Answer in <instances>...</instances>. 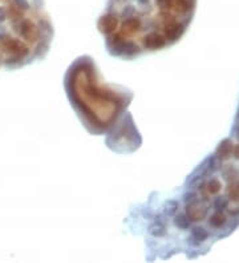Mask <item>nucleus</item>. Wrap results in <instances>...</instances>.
I'll use <instances>...</instances> for the list:
<instances>
[{"label":"nucleus","instance_id":"21","mask_svg":"<svg viewBox=\"0 0 239 263\" xmlns=\"http://www.w3.org/2000/svg\"><path fill=\"white\" fill-rule=\"evenodd\" d=\"M157 3L162 10H170L173 6V0H157Z\"/></svg>","mask_w":239,"mask_h":263},{"label":"nucleus","instance_id":"15","mask_svg":"<svg viewBox=\"0 0 239 263\" xmlns=\"http://www.w3.org/2000/svg\"><path fill=\"white\" fill-rule=\"evenodd\" d=\"M222 189V183L218 178H210L207 182H206V190L209 191V194H218Z\"/></svg>","mask_w":239,"mask_h":263},{"label":"nucleus","instance_id":"24","mask_svg":"<svg viewBox=\"0 0 239 263\" xmlns=\"http://www.w3.org/2000/svg\"><path fill=\"white\" fill-rule=\"evenodd\" d=\"M230 215H231V217H236V215H239V207L230 209Z\"/></svg>","mask_w":239,"mask_h":263},{"label":"nucleus","instance_id":"11","mask_svg":"<svg viewBox=\"0 0 239 263\" xmlns=\"http://www.w3.org/2000/svg\"><path fill=\"white\" fill-rule=\"evenodd\" d=\"M175 8L181 14H189L195 8V0H175Z\"/></svg>","mask_w":239,"mask_h":263},{"label":"nucleus","instance_id":"13","mask_svg":"<svg viewBox=\"0 0 239 263\" xmlns=\"http://www.w3.org/2000/svg\"><path fill=\"white\" fill-rule=\"evenodd\" d=\"M174 225L178 227L179 230H189L191 227V221L186 214H178L174 217Z\"/></svg>","mask_w":239,"mask_h":263},{"label":"nucleus","instance_id":"5","mask_svg":"<svg viewBox=\"0 0 239 263\" xmlns=\"http://www.w3.org/2000/svg\"><path fill=\"white\" fill-rule=\"evenodd\" d=\"M183 31H185V26L181 23H177V22H169L166 24V28H165V35H166V38L171 42H174L177 39H179L182 36Z\"/></svg>","mask_w":239,"mask_h":263},{"label":"nucleus","instance_id":"23","mask_svg":"<svg viewBox=\"0 0 239 263\" xmlns=\"http://www.w3.org/2000/svg\"><path fill=\"white\" fill-rule=\"evenodd\" d=\"M232 154H234V157H235L236 160H239V144L232 148Z\"/></svg>","mask_w":239,"mask_h":263},{"label":"nucleus","instance_id":"4","mask_svg":"<svg viewBox=\"0 0 239 263\" xmlns=\"http://www.w3.org/2000/svg\"><path fill=\"white\" fill-rule=\"evenodd\" d=\"M117 18L114 15H112V14H108V15H104L100 18L97 26H99V30L101 31V32H104V34H112V32L116 30V27H117Z\"/></svg>","mask_w":239,"mask_h":263},{"label":"nucleus","instance_id":"1","mask_svg":"<svg viewBox=\"0 0 239 263\" xmlns=\"http://www.w3.org/2000/svg\"><path fill=\"white\" fill-rule=\"evenodd\" d=\"M2 48H3L6 52H10L11 55H14L15 58L20 59L24 58L27 54H28V48L24 46L23 43L19 42L18 39H12V38H4L2 39Z\"/></svg>","mask_w":239,"mask_h":263},{"label":"nucleus","instance_id":"9","mask_svg":"<svg viewBox=\"0 0 239 263\" xmlns=\"http://www.w3.org/2000/svg\"><path fill=\"white\" fill-rule=\"evenodd\" d=\"M19 32L22 35V38H24L26 40H34L38 35V30L35 27V24L30 20H23L19 24Z\"/></svg>","mask_w":239,"mask_h":263},{"label":"nucleus","instance_id":"19","mask_svg":"<svg viewBox=\"0 0 239 263\" xmlns=\"http://www.w3.org/2000/svg\"><path fill=\"white\" fill-rule=\"evenodd\" d=\"M198 199H199V194L197 191H187L183 194V201H185L186 205H191V203L197 202Z\"/></svg>","mask_w":239,"mask_h":263},{"label":"nucleus","instance_id":"10","mask_svg":"<svg viewBox=\"0 0 239 263\" xmlns=\"http://www.w3.org/2000/svg\"><path fill=\"white\" fill-rule=\"evenodd\" d=\"M227 223V217L222 210H215V213L211 214V217L209 218V225L214 229H220Z\"/></svg>","mask_w":239,"mask_h":263},{"label":"nucleus","instance_id":"16","mask_svg":"<svg viewBox=\"0 0 239 263\" xmlns=\"http://www.w3.org/2000/svg\"><path fill=\"white\" fill-rule=\"evenodd\" d=\"M227 194L228 199H231L234 202H239V182H232L228 185Z\"/></svg>","mask_w":239,"mask_h":263},{"label":"nucleus","instance_id":"8","mask_svg":"<svg viewBox=\"0 0 239 263\" xmlns=\"http://www.w3.org/2000/svg\"><path fill=\"white\" fill-rule=\"evenodd\" d=\"M144 46L149 50H158L166 46V39L158 34H149L144 40Z\"/></svg>","mask_w":239,"mask_h":263},{"label":"nucleus","instance_id":"14","mask_svg":"<svg viewBox=\"0 0 239 263\" xmlns=\"http://www.w3.org/2000/svg\"><path fill=\"white\" fill-rule=\"evenodd\" d=\"M178 209L179 203L178 201H175V199H169V201H166L165 205H163V211H165V214H166L167 217L175 215V213L178 211Z\"/></svg>","mask_w":239,"mask_h":263},{"label":"nucleus","instance_id":"12","mask_svg":"<svg viewBox=\"0 0 239 263\" xmlns=\"http://www.w3.org/2000/svg\"><path fill=\"white\" fill-rule=\"evenodd\" d=\"M222 175H223V179L226 182L232 183L236 181L238 172H236V169L232 165H226L224 168H222Z\"/></svg>","mask_w":239,"mask_h":263},{"label":"nucleus","instance_id":"7","mask_svg":"<svg viewBox=\"0 0 239 263\" xmlns=\"http://www.w3.org/2000/svg\"><path fill=\"white\" fill-rule=\"evenodd\" d=\"M232 148H234V145H232L231 140H230V138H224L223 141L220 142L219 145H218V148H216L215 156L218 157L220 161L228 160L232 154Z\"/></svg>","mask_w":239,"mask_h":263},{"label":"nucleus","instance_id":"2","mask_svg":"<svg viewBox=\"0 0 239 263\" xmlns=\"http://www.w3.org/2000/svg\"><path fill=\"white\" fill-rule=\"evenodd\" d=\"M207 213H209L207 206L198 203V201L191 203V205H186V215L189 217V219L191 222L203 221L207 217Z\"/></svg>","mask_w":239,"mask_h":263},{"label":"nucleus","instance_id":"18","mask_svg":"<svg viewBox=\"0 0 239 263\" xmlns=\"http://www.w3.org/2000/svg\"><path fill=\"white\" fill-rule=\"evenodd\" d=\"M140 26H141L140 20L132 16V18H128V19L125 20V23H124L122 28L126 31H136L137 28H140Z\"/></svg>","mask_w":239,"mask_h":263},{"label":"nucleus","instance_id":"20","mask_svg":"<svg viewBox=\"0 0 239 263\" xmlns=\"http://www.w3.org/2000/svg\"><path fill=\"white\" fill-rule=\"evenodd\" d=\"M14 4H15L19 10H22V11H26V10L30 8V4H28L27 0H14Z\"/></svg>","mask_w":239,"mask_h":263},{"label":"nucleus","instance_id":"22","mask_svg":"<svg viewBox=\"0 0 239 263\" xmlns=\"http://www.w3.org/2000/svg\"><path fill=\"white\" fill-rule=\"evenodd\" d=\"M7 15H8L7 10L3 7H0V22H3V20L7 18Z\"/></svg>","mask_w":239,"mask_h":263},{"label":"nucleus","instance_id":"6","mask_svg":"<svg viewBox=\"0 0 239 263\" xmlns=\"http://www.w3.org/2000/svg\"><path fill=\"white\" fill-rule=\"evenodd\" d=\"M148 231L150 235L156 236V238H161V236L166 235V225H165V219H163L161 214H158L156 217V221L149 226Z\"/></svg>","mask_w":239,"mask_h":263},{"label":"nucleus","instance_id":"3","mask_svg":"<svg viewBox=\"0 0 239 263\" xmlns=\"http://www.w3.org/2000/svg\"><path fill=\"white\" fill-rule=\"evenodd\" d=\"M209 238V231L203 226H194L190 230V235L187 238V243L193 247L201 246L206 239Z\"/></svg>","mask_w":239,"mask_h":263},{"label":"nucleus","instance_id":"17","mask_svg":"<svg viewBox=\"0 0 239 263\" xmlns=\"http://www.w3.org/2000/svg\"><path fill=\"white\" fill-rule=\"evenodd\" d=\"M228 203H230V199L227 198V197H224V195H220V197H216L215 199H214V209L215 210H222L223 211L224 209H227L228 207Z\"/></svg>","mask_w":239,"mask_h":263},{"label":"nucleus","instance_id":"25","mask_svg":"<svg viewBox=\"0 0 239 263\" xmlns=\"http://www.w3.org/2000/svg\"><path fill=\"white\" fill-rule=\"evenodd\" d=\"M234 134H235L236 140H238V141H239V125L236 126V128H235V130H234Z\"/></svg>","mask_w":239,"mask_h":263}]
</instances>
